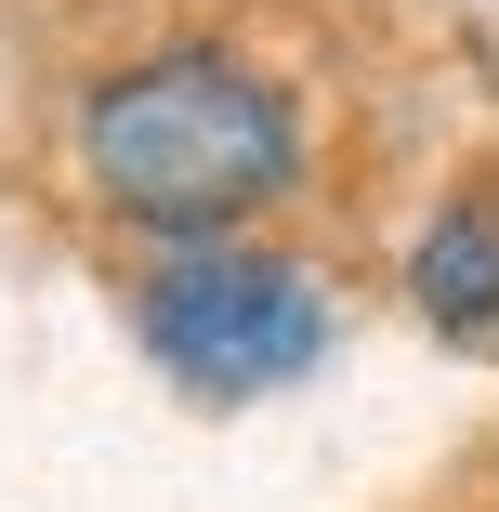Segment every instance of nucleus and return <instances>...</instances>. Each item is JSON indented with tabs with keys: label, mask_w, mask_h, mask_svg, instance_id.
<instances>
[{
	"label": "nucleus",
	"mask_w": 499,
	"mask_h": 512,
	"mask_svg": "<svg viewBox=\"0 0 499 512\" xmlns=\"http://www.w3.org/2000/svg\"><path fill=\"white\" fill-rule=\"evenodd\" d=\"M408 289H421V316L447 342H499V197H460V211L421 224Z\"/></svg>",
	"instance_id": "3"
},
{
	"label": "nucleus",
	"mask_w": 499,
	"mask_h": 512,
	"mask_svg": "<svg viewBox=\"0 0 499 512\" xmlns=\"http://www.w3.org/2000/svg\"><path fill=\"white\" fill-rule=\"evenodd\" d=\"M132 316H145V355H158L184 394H211V407H250V394L303 381V368L329 355V289H316L303 263H276V250H237V237L171 250V263L145 276Z\"/></svg>",
	"instance_id": "2"
},
{
	"label": "nucleus",
	"mask_w": 499,
	"mask_h": 512,
	"mask_svg": "<svg viewBox=\"0 0 499 512\" xmlns=\"http://www.w3.org/2000/svg\"><path fill=\"white\" fill-rule=\"evenodd\" d=\"M79 171L119 224H145L171 250H211L303 184V119L237 53H145L79 106Z\"/></svg>",
	"instance_id": "1"
}]
</instances>
